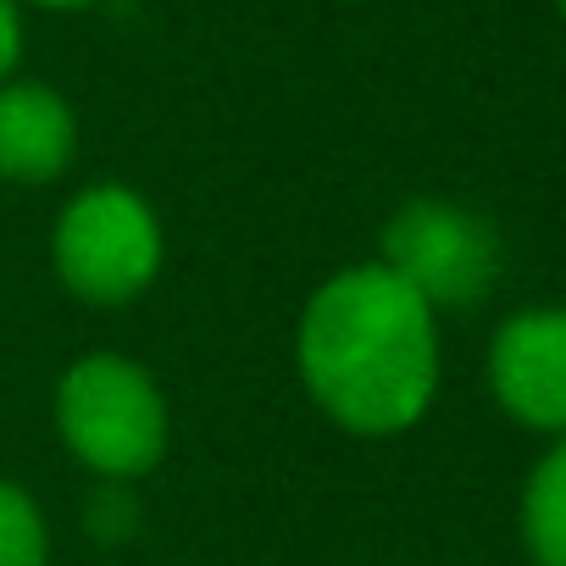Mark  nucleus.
Listing matches in <instances>:
<instances>
[{"mask_svg": "<svg viewBox=\"0 0 566 566\" xmlns=\"http://www.w3.org/2000/svg\"><path fill=\"white\" fill-rule=\"evenodd\" d=\"M295 361L339 428L389 439L417 428L439 395V317L389 266H345L306 301Z\"/></svg>", "mask_w": 566, "mask_h": 566, "instance_id": "nucleus-1", "label": "nucleus"}, {"mask_svg": "<svg viewBox=\"0 0 566 566\" xmlns=\"http://www.w3.org/2000/svg\"><path fill=\"white\" fill-rule=\"evenodd\" d=\"M56 428L90 472L128 483L167 450V400L139 361L84 356L56 389Z\"/></svg>", "mask_w": 566, "mask_h": 566, "instance_id": "nucleus-2", "label": "nucleus"}, {"mask_svg": "<svg viewBox=\"0 0 566 566\" xmlns=\"http://www.w3.org/2000/svg\"><path fill=\"white\" fill-rule=\"evenodd\" d=\"M51 255L84 306H128L161 272V222L134 189L95 184L56 217Z\"/></svg>", "mask_w": 566, "mask_h": 566, "instance_id": "nucleus-3", "label": "nucleus"}, {"mask_svg": "<svg viewBox=\"0 0 566 566\" xmlns=\"http://www.w3.org/2000/svg\"><path fill=\"white\" fill-rule=\"evenodd\" d=\"M406 290L439 317L478 306L500 277L494 228L455 200H411L384 228V261Z\"/></svg>", "mask_w": 566, "mask_h": 566, "instance_id": "nucleus-4", "label": "nucleus"}, {"mask_svg": "<svg viewBox=\"0 0 566 566\" xmlns=\"http://www.w3.org/2000/svg\"><path fill=\"white\" fill-rule=\"evenodd\" d=\"M489 389L522 428L566 439V306L500 323L489 345Z\"/></svg>", "mask_w": 566, "mask_h": 566, "instance_id": "nucleus-5", "label": "nucleus"}, {"mask_svg": "<svg viewBox=\"0 0 566 566\" xmlns=\"http://www.w3.org/2000/svg\"><path fill=\"white\" fill-rule=\"evenodd\" d=\"M78 150L73 106L51 84H0V178L51 184Z\"/></svg>", "mask_w": 566, "mask_h": 566, "instance_id": "nucleus-6", "label": "nucleus"}, {"mask_svg": "<svg viewBox=\"0 0 566 566\" xmlns=\"http://www.w3.org/2000/svg\"><path fill=\"white\" fill-rule=\"evenodd\" d=\"M522 538L538 566H566V439H555L522 489Z\"/></svg>", "mask_w": 566, "mask_h": 566, "instance_id": "nucleus-7", "label": "nucleus"}, {"mask_svg": "<svg viewBox=\"0 0 566 566\" xmlns=\"http://www.w3.org/2000/svg\"><path fill=\"white\" fill-rule=\"evenodd\" d=\"M51 555V533H45V516L40 505L0 478V566H45Z\"/></svg>", "mask_w": 566, "mask_h": 566, "instance_id": "nucleus-8", "label": "nucleus"}, {"mask_svg": "<svg viewBox=\"0 0 566 566\" xmlns=\"http://www.w3.org/2000/svg\"><path fill=\"white\" fill-rule=\"evenodd\" d=\"M23 56V23H18V0H0V84Z\"/></svg>", "mask_w": 566, "mask_h": 566, "instance_id": "nucleus-9", "label": "nucleus"}, {"mask_svg": "<svg viewBox=\"0 0 566 566\" xmlns=\"http://www.w3.org/2000/svg\"><path fill=\"white\" fill-rule=\"evenodd\" d=\"M34 7H56V12H73V7H95V0H34Z\"/></svg>", "mask_w": 566, "mask_h": 566, "instance_id": "nucleus-10", "label": "nucleus"}, {"mask_svg": "<svg viewBox=\"0 0 566 566\" xmlns=\"http://www.w3.org/2000/svg\"><path fill=\"white\" fill-rule=\"evenodd\" d=\"M560 12H566V0H560Z\"/></svg>", "mask_w": 566, "mask_h": 566, "instance_id": "nucleus-11", "label": "nucleus"}]
</instances>
